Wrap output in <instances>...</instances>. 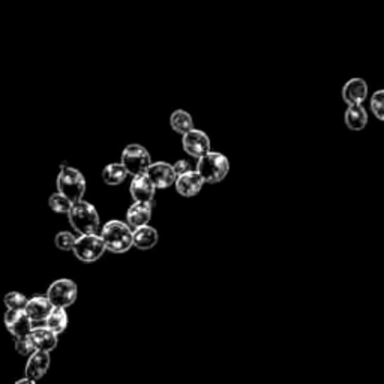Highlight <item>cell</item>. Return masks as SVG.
Returning a JSON list of instances; mask_svg holds the SVG:
<instances>
[{
    "mask_svg": "<svg viewBox=\"0 0 384 384\" xmlns=\"http://www.w3.org/2000/svg\"><path fill=\"white\" fill-rule=\"evenodd\" d=\"M173 186L176 188L177 194L191 198V197H196L203 189V186H205V180L201 179V176L196 170H189L185 174L177 176Z\"/></svg>",
    "mask_w": 384,
    "mask_h": 384,
    "instance_id": "cell-12",
    "label": "cell"
},
{
    "mask_svg": "<svg viewBox=\"0 0 384 384\" xmlns=\"http://www.w3.org/2000/svg\"><path fill=\"white\" fill-rule=\"evenodd\" d=\"M344 122L348 129L362 131L368 125V113L364 105H348L344 115Z\"/></svg>",
    "mask_w": 384,
    "mask_h": 384,
    "instance_id": "cell-19",
    "label": "cell"
},
{
    "mask_svg": "<svg viewBox=\"0 0 384 384\" xmlns=\"http://www.w3.org/2000/svg\"><path fill=\"white\" fill-rule=\"evenodd\" d=\"M14 384H37V381H33V380H29V378H21V380H18V381H15Z\"/></svg>",
    "mask_w": 384,
    "mask_h": 384,
    "instance_id": "cell-29",
    "label": "cell"
},
{
    "mask_svg": "<svg viewBox=\"0 0 384 384\" xmlns=\"http://www.w3.org/2000/svg\"><path fill=\"white\" fill-rule=\"evenodd\" d=\"M77 237L71 231H59L54 237V245L60 251H72Z\"/></svg>",
    "mask_w": 384,
    "mask_h": 384,
    "instance_id": "cell-25",
    "label": "cell"
},
{
    "mask_svg": "<svg viewBox=\"0 0 384 384\" xmlns=\"http://www.w3.org/2000/svg\"><path fill=\"white\" fill-rule=\"evenodd\" d=\"M99 236L104 242L105 251L113 254H125L132 248V230L127 222L111 219L104 225Z\"/></svg>",
    "mask_w": 384,
    "mask_h": 384,
    "instance_id": "cell-1",
    "label": "cell"
},
{
    "mask_svg": "<svg viewBox=\"0 0 384 384\" xmlns=\"http://www.w3.org/2000/svg\"><path fill=\"white\" fill-rule=\"evenodd\" d=\"M371 110L378 120H384V90L378 89L371 98Z\"/></svg>",
    "mask_w": 384,
    "mask_h": 384,
    "instance_id": "cell-26",
    "label": "cell"
},
{
    "mask_svg": "<svg viewBox=\"0 0 384 384\" xmlns=\"http://www.w3.org/2000/svg\"><path fill=\"white\" fill-rule=\"evenodd\" d=\"M4 303L9 311H23L27 303V297L18 291H11L4 297Z\"/></svg>",
    "mask_w": 384,
    "mask_h": 384,
    "instance_id": "cell-24",
    "label": "cell"
},
{
    "mask_svg": "<svg viewBox=\"0 0 384 384\" xmlns=\"http://www.w3.org/2000/svg\"><path fill=\"white\" fill-rule=\"evenodd\" d=\"M120 164L125 168L127 173L134 176L146 174L148 168L152 164V156L149 151L141 144H128L122 152Z\"/></svg>",
    "mask_w": 384,
    "mask_h": 384,
    "instance_id": "cell-5",
    "label": "cell"
},
{
    "mask_svg": "<svg viewBox=\"0 0 384 384\" xmlns=\"http://www.w3.org/2000/svg\"><path fill=\"white\" fill-rule=\"evenodd\" d=\"M146 176H148L155 189H167L173 186L176 182L173 165L165 161L152 162L151 167L148 168V172H146Z\"/></svg>",
    "mask_w": 384,
    "mask_h": 384,
    "instance_id": "cell-9",
    "label": "cell"
},
{
    "mask_svg": "<svg viewBox=\"0 0 384 384\" xmlns=\"http://www.w3.org/2000/svg\"><path fill=\"white\" fill-rule=\"evenodd\" d=\"M173 170H174V174H176V177H177V176H180V174L188 173L189 170H192V168H191V165H189V162H188L186 160H179V161L173 165Z\"/></svg>",
    "mask_w": 384,
    "mask_h": 384,
    "instance_id": "cell-28",
    "label": "cell"
},
{
    "mask_svg": "<svg viewBox=\"0 0 384 384\" xmlns=\"http://www.w3.org/2000/svg\"><path fill=\"white\" fill-rule=\"evenodd\" d=\"M5 327L8 332L13 335L14 338H23L27 336L30 331L33 329V323L26 315L25 309L23 311H9L6 309L5 317H4Z\"/></svg>",
    "mask_w": 384,
    "mask_h": 384,
    "instance_id": "cell-11",
    "label": "cell"
},
{
    "mask_svg": "<svg viewBox=\"0 0 384 384\" xmlns=\"http://www.w3.org/2000/svg\"><path fill=\"white\" fill-rule=\"evenodd\" d=\"M15 341V352L21 356H30L33 353V350L27 341V336H23V338H14Z\"/></svg>",
    "mask_w": 384,
    "mask_h": 384,
    "instance_id": "cell-27",
    "label": "cell"
},
{
    "mask_svg": "<svg viewBox=\"0 0 384 384\" xmlns=\"http://www.w3.org/2000/svg\"><path fill=\"white\" fill-rule=\"evenodd\" d=\"M53 308L54 307L50 303L47 296H33L27 299L25 312L30 319V321L35 324V323H44Z\"/></svg>",
    "mask_w": 384,
    "mask_h": 384,
    "instance_id": "cell-16",
    "label": "cell"
},
{
    "mask_svg": "<svg viewBox=\"0 0 384 384\" xmlns=\"http://www.w3.org/2000/svg\"><path fill=\"white\" fill-rule=\"evenodd\" d=\"M50 353H44V352H33L27 360L26 368H25V374L26 378L38 381L41 380L45 374H47L50 369Z\"/></svg>",
    "mask_w": 384,
    "mask_h": 384,
    "instance_id": "cell-14",
    "label": "cell"
},
{
    "mask_svg": "<svg viewBox=\"0 0 384 384\" xmlns=\"http://www.w3.org/2000/svg\"><path fill=\"white\" fill-rule=\"evenodd\" d=\"M56 186H58V192H60L62 196H65L70 201L75 203V201L83 200L87 184L80 170H77V168L66 164H62L58 179H56Z\"/></svg>",
    "mask_w": 384,
    "mask_h": 384,
    "instance_id": "cell-3",
    "label": "cell"
},
{
    "mask_svg": "<svg viewBox=\"0 0 384 384\" xmlns=\"http://www.w3.org/2000/svg\"><path fill=\"white\" fill-rule=\"evenodd\" d=\"M49 206L54 213L66 215L72 206V201H70L65 196H62L60 192H54V194H51L49 198Z\"/></svg>",
    "mask_w": 384,
    "mask_h": 384,
    "instance_id": "cell-23",
    "label": "cell"
},
{
    "mask_svg": "<svg viewBox=\"0 0 384 384\" xmlns=\"http://www.w3.org/2000/svg\"><path fill=\"white\" fill-rule=\"evenodd\" d=\"M368 98V84L364 78H352L343 87V99L347 105H362Z\"/></svg>",
    "mask_w": 384,
    "mask_h": 384,
    "instance_id": "cell-13",
    "label": "cell"
},
{
    "mask_svg": "<svg viewBox=\"0 0 384 384\" xmlns=\"http://www.w3.org/2000/svg\"><path fill=\"white\" fill-rule=\"evenodd\" d=\"M182 146L184 151L192 156L200 160L201 156H205L206 153L210 152V139L209 135L205 131L200 129H192L189 132H186L185 135H182Z\"/></svg>",
    "mask_w": 384,
    "mask_h": 384,
    "instance_id": "cell-8",
    "label": "cell"
},
{
    "mask_svg": "<svg viewBox=\"0 0 384 384\" xmlns=\"http://www.w3.org/2000/svg\"><path fill=\"white\" fill-rule=\"evenodd\" d=\"M152 219V205L149 203L134 201L127 212V224L129 229H139L143 225H149Z\"/></svg>",
    "mask_w": 384,
    "mask_h": 384,
    "instance_id": "cell-17",
    "label": "cell"
},
{
    "mask_svg": "<svg viewBox=\"0 0 384 384\" xmlns=\"http://www.w3.org/2000/svg\"><path fill=\"white\" fill-rule=\"evenodd\" d=\"M27 341L32 347L33 352H44V353H51L53 350L58 347V335H54L51 331L44 326H33V329L27 335Z\"/></svg>",
    "mask_w": 384,
    "mask_h": 384,
    "instance_id": "cell-10",
    "label": "cell"
},
{
    "mask_svg": "<svg viewBox=\"0 0 384 384\" xmlns=\"http://www.w3.org/2000/svg\"><path fill=\"white\" fill-rule=\"evenodd\" d=\"M74 255L83 263H94L104 255L105 246L101 236L96 234H82L77 237L72 248Z\"/></svg>",
    "mask_w": 384,
    "mask_h": 384,
    "instance_id": "cell-6",
    "label": "cell"
},
{
    "mask_svg": "<svg viewBox=\"0 0 384 384\" xmlns=\"http://www.w3.org/2000/svg\"><path fill=\"white\" fill-rule=\"evenodd\" d=\"M44 327H47L54 335H60L66 331L68 327V314L63 308H53L49 314V317L42 323Z\"/></svg>",
    "mask_w": 384,
    "mask_h": 384,
    "instance_id": "cell-20",
    "label": "cell"
},
{
    "mask_svg": "<svg viewBox=\"0 0 384 384\" xmlns=\"http://www.w3.org/2000/svg\"><path fill=\"white\" fill-rule=\"evenodd\" d=\"M170 125L174 132L185 135L186 132L194 129V120H192V116L185 110H176L172 113L170 116Z\"/></svg>",
    "mask_w": 384,
    "mask_h": 384,
    "instance_id": "cell-21",
    "label": "cell"
},
{
    "mask_svg": "<svg viewBox=\"0 0 384 384\" xmlns=\"http://www.w3.org/2000/svg\"><path fill=\"white\" fill-rule=\"evenodd\" d=\"M127 177H128V173L120 162L108 164L104 167V170H103L104 184H107L110 186H117V185L123 184Z\"/></svg>",
    "mask_w": 384,
    "mask_h": 384,
    "instance_id": "cell-22",
    "label": "cell"
},
{
    "mask_svg": "<svg viewBox=\"0 0 384 384\" xmlns=\"http://www.w3.org/2000/svg\"><path fill=\"white\" fill-rule=\"evenodd\" d=\"M71 227L78 234H96L99 229V213L92 203L80 200L72 203L70 212L66 213Z\"/></svg>",
    "mask_w": 384,
    "mask_h": 384,
    "instance_id": "cell-2",
    "label": "cell"
},
{
    "mask_svg": "<svg viewBox=\"0 0 384 384\" xmlns=\"http://www.w3.org/2000/svg\"><path fill=\"white\" fill-rule=\"evenodd\" d=\"M196 172L205 180V184H219L230 173V161L224 153L210 151L200 158Z\"/></svg>",
    "mask_w": 384,
    "mask_h": 384,
    "instance_id": "cell-4",
    "label": "cell"
},
{
    "mask_svg": "<svg viewBox=\"0 0 384 384\" xmlns=\"http://www.w3.org/2000/svg\"><path fill=\"white\" fill-rule=\"evenodd\" d=\"M77 296H78L77 284L72 279H66V278L54 281L47 291V299L50 300V303L54 308L66 309L68 307L74 305V302L77 300Z\"/></svg>",
    "mask_w": 384,
    "mask_h": 384,
    "instance_id": "cell-7",
    "label": "cell"
},
{
    "mask_svg": "<svg viewBox=\"0 0 384 384\" xmlns=\"http://www.w3.org/2000/svg\"><path fill=\"white\" fill-rule=\"evenodd\" d=\"M155 188L151 184V180L148 179L146 174L140 176H134L129 185V194L134 198V201L139 203H149V205H153V198H155Z\"/></svg>",
    "mask_w": 384,
    "mask_h": 384,
    "instance_id": "cell-15",
    "label": "cell"
},
{
    "mask_svg": "<svg viewBox=\"0 0 384 384\" xmlns=\"http://www.w3.org/2000/svg\"><path fill=\"white\" fill-rule=\"evenodd\" d=\"M158 241H160V234L151 225H143V227L132 230V246L137 248V250L149 251L156 246Z\"/></svg>",
    "mask_w": 384,
    "mask_h": 384,
    "instance_id": "cell-18",
    "label": "cell"
}]
</instances>
